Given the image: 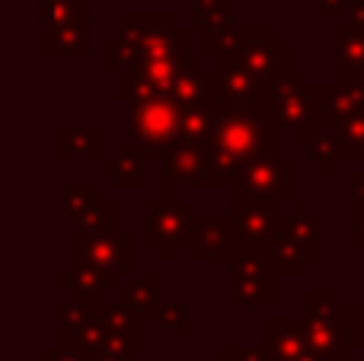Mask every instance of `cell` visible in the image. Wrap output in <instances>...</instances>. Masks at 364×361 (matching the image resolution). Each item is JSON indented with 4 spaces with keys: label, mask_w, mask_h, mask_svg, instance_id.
<instances>
[{
    "label": "cell",
    "mask_w": 364,
    "mask_h": 361,
    "mask_svg": "<svg viewBox=\"0 0 364 361\" xmlns=\"http://www.w3.org/2000/svg\"><path fill=\"white\" fill-rule=\"evenodd\" d=\"M96 320H100V326L106 330V336L112 339V343L125 345L128 352L134 349H144L147 345V320L138 317V313H132L128 307L122 304H106V301H100V307H96Z\"/></svg>",
    "instance_id": "20"
},
{
    "label": "cell",
    "mask_w": 364,
    "mask_h": 361,
    "mask_svg": "<svg viewBox=\"0 0 364 361\" xmlns=\"http://www.w3.org/2000/svg\"><path fill=\"white\" fill-rule=\"evenodd\" d=\"M230 198H256L269 205L294 202V163L288 157H269L246 166L230 183Z\"/></svg>",
    "instance_id": "7"
},
{
    "label": "cell",
    "mask_w": 364,
    "mask_h": 361,
    "mask_svg": "<svg viewBox=\"0 0 364 361\" xmlns=\"http://www.w3.org/2000/svg\"><path fill=\"white\" fill-rule=\"evenodd\" d=\"M154 320H157L166 333H176V336H186V333L192 330L188 311H186V304H179V301H173V304H160V311H157Z\"/></svg>",
    "instance_id": "35"
},
{
    "label": "cell",
    "mask_w": 364,
    "mask_h": 361,
    "mask_svg": "<svg viewBox=\"0 0 364 361\" xmlns=\"http://www.w3.org/2000/svg\"><path fill=\"white\" fill-rule=\"evenodd\" d=\"M192 262H220L233 259L237 253V237H233V221L230 215H211V217H192L188 224L186 247Z\"/></svg>",
    "instance_id": "14"
},
{
    "label": "cell",
    "mask_w": 364,
    "mask_h": 361,
    "mask_svg": "<svg viewBox=\"0 0 364 361\" xmlns=\"http://www.w3.org/2000/svg\"><path fill=\"white\" fill-rule=\"evenodd\" d=\"M230 298L243 307H269L278 301V275L262 253H233Z\"/></svg>",
    "instance_id": "11"
},
{
    "label": "cell",
    "mask_w": 364,
    "mask_h": 361,
    "mask_svg": "<svg viewBox=\"0 0 364 361\" xmlns=\"http://www.w3.org/2000/svg\"><path fill=\"white\" fill-rule=\"evenodd\" d=\"M58 157L61 160H102L100 128H64L58 131Z\"/></svg>",
    "instance_id": "27"
},
{
    "label": "cell",
    "mask_w": 364,
    "mask_h": 361,
    "mask_svg": "<svg viewBox=\"0 0 364 361\" xmlns=\"http://www.w3.org/2000/svg\"><path fill=\"white\" fill-rule=\"evenodd\" d=\"M128 128H132V144L147 160H164L179 144V106L170 96L134 102Z\"/></svg>",
    "instance_id": "6"
},
{
    "label": "cell",
    "mask_w": 364,
    "mask_h": 361,
    "mask_svg": "<svg viewBox=\"0 0 364 361\" xmlns=\"http://www.w3.org/2000/svg\"><path fill=\"white\" fill-rule=\"evenodd\" d=\"M348 243L364 253V205H348Z\"/></svg>",
    "instance_id": "39"
},
{
    "label": "cell",
    "mask_w": 364,
    "mask_h": 361,
    "mask_svg": "<svg viewBox=\"0 0 364 361\" xmlns=\"http://www.w3.org/2000/svg\"><path fill=\"white\" fill-rule=\"evenodd\" d=\"M115 38L132 45L138 61H186L192 55V29L173 13H119Z\"/></svg>",
    "instance_id": "3"
},
{
    "label": "cell",
    "mask_w": 364,
    "mask_h": 361,
    "mask_svg": "<svg viewBox=\"0 0 364 361\" xmlns=\"http://www.w3.org/2000/svg\"><path fill=\"white\" fill-rule=\"evenodd\" d=\"M138 61V55L132 51V45H125L122 38H112V42H102L100 48V68L109 70V74H122L132 64Z\"/></svg>",
    "instance_id": "34"
},
{
    "label": "cell",
    "mask_w": 364,
    "mask_h": 361,
    "mask_svg": "<svg viewBox=\"0 0 364 361\" xmlns=\"http://www.w3.org/2000/svg\"><path fill=\"white\" fill-rule=\"evenodd\" d=\"M192 205L182 198H154L144 208V240L151 249H157L160 259H176V253L186 247L188 224H192Z\"/></svg>",
    "instance_id": "8"
},
{
    "label": "cell",
    "mask_w": 364,
    "mask_h": 361,
    "mask_svg": "<svg viewBox=\"0 0 364 361\" xmlns=\"http://www.w3.org/2000/svg\"><path fill=\"white\" fill-rule=\"evenodd\" d=\"M346 83H348V87H352V90H355V96H358V99L364 102V68L358 70V74H352V77H348V80H346Z\"/></svg>",
    "instance_id": "46"
},
{
    "label": "cell",
    "mask_w": 364,
    "mask_h": 361,
    "mask_svg": "<svg viewBox=\"0 0 364 361\" xmlns=\"http://www.w3.org/2000/svg\"><path fill=\"white\" fill-rule=\"evenodd\" d=\"M77 6H80V0H42V26L58 29L61 23H68L74 16Z\"/></svg>",
    "instance_id": "36"
},
{
    "label": "cell",
    "mask_w": 364,
    "mask_h": 361,
    "mask_svg": "<svg viewBox=\"0 0 364 361\" xmlns=\"http://www.w3.org/2000/svg\"><path fill=\"white\" fill-rule=\"evenodd\" d=\"M352 361H358V358H352Z\"/></svg>",
    "instance_id": "49"
},
{
    "label": "cell",
    "mask_w": 364,
    "mask_h": 361,
    "mask_svg": "<svg viewBox=\"0 0 364 361\" xmlns=\"http://www.w3.org/2000/svg\"><path fill=\"white\" fill-rule=\"evenodd\" d=\"M269 157H278V122L275 106H272V90L269 99L259 106H220L214 131L205 144L211 189H230V183L246 166Z\"/></svg>",
    "instance_id": "1"
},
{
    "label": "cell",
    "mask_w": 364,
    "mask_h": 361,
    "mask_svg": "<svg viewBox=\"0 0 364 361\" xmlns=\"http://www.w3.org/2000/svg\"><path fill=\"white\" fill-rule=\"evenodd\" d=\"M70 256L77 266H90L109 279H125L132 272V237L125 230H109V234H80L70 237Z\"/></svg>",
    "instance_id": "10"
},
{
    "label": "cell",
    "mask_w": 364,
    "mask_h": 361,
    "mask_svg": "<svg viewBox=\"0 0 364 361\" xmlns=\"http://www.w3.org/2000/svg\"><path fill=\"white\" fill-rule=\"evenodd\" d=\"M259 352L262 361H301L310 352L304 320L265 317L259 323Z\"/></svg>",
    "instance_id": "16"
},
{
    "label": "cell",
    "mask_w": 364,
    "mask_h": 361,
    "mask_svg": "<svg viewBox=\"0 0 364 361\" xmlns=\"http://www.w3.org/2000/svg\"><path fill=\"white\" fill-rule=\"evenodd\" d=\"M218 102L230 109H246V106H259V102L269 99V90L237 61V58H227L218 61Z\"/></svg>",
    "instance_id": "17"
},
{
    "label": "cell",
    "mask_w": 364,
    "mask_h": 361,
    "mask_svg": "<svg viewBox=\"0 0 364 361\" xmlns=\"http://www.w3.org/2000/svg\"><path fill=\"white\" fill-rule=\"evenodd\" d=\"M90 361H132V352H128L125 345L106 339V343H102V349H96L93 355H90Z\"/></svg>",
    "instance_id": "41"
},
{
    "label": "cell",
    "mask_w": 364,
    "mask_h": 361,
    "mask_svg": "<svg viewBox=\"0 0 364 361\" xmlns=\"http://www.w3.org/2000/svg\"><path fill=\"white\" fill-rule=\"evenodd\" d=\"M218 361H262V352L246 349V345H220Z\"/></svg>",
    "instance_id": "40"
},
{
    "label": "cell",
    "mask_w": 364,
    "mask_h": 361,
    "mask_svg": "<svg viewBox=\"0 0 364 361\" xmlns=\"http://www.w3.org/2000/svg\"><path fill=\"white\" fill-rule=\"evenodd\" d=\"M87 32H90V4L80 0L74 16L58 29H42V51L48 58H83L87 55Z\"/></svg>",
    "instance_id": "19"
},
{
    "label": "cell",
    "mask_w": 364,
    "mask_h": 361,
    "mask_svg": "<svg viewBox=\"0 0 364 361\" xmlns=\"http://www.w3.org/2000/svg\"><path fill=\"white\" fill-rule=\"evenodd\" d=\"M220 115V102H198V106L179 109V141L182 144L205 147L214 131V122Z\"/></svg>",
    "instance_id": "26"
},
{
    "label": "cell",
    "mask_w": 364,
    "mask_h": 361,
    "mask_svg": "<svg viewBox=\"0 0 364 361\" xmlns=\"http://www.w3.org/2000/svg\"><path fill=\"white\" fill-rule=\"evenodd\" d=\"M348 10V0H320V13L323 16H339Z\"/></svg>",
    "instance_id": "45"
},
{
    "label": "cell",
    "mask_w": 364,
    "mask_h": 361,
    "mask_svg": "<svg viewBox=\"0 0 364 361\" xmlns=\"http://www.w3.org/2000/svg\"><path fill=\"white\" fill-rule=\"evenodd\" d=\"M186 61H134L128 70L115 74V99H125L134 106V102H144V99L170 96Z\"/></svg>",
    "instance_id": "13"
},
{
    "label": "cell",
    "mask_w": 364,
    "mask_h": 361,
    "mask_svg": "<svg viewBox=\"0 0 364 361\" xmlns=\"http://www.w3.org/2000/svg\"><path fill=\"white\" fill-rule=\"evenodd\" d=\"M364 102L355 96V90L348 83H320V112H323V125H346Z\"/></svg>",
    "instance_id": "25"
},
{
    "label": "cell",
    "mask_w": 364,
    "mask_h": 361,
    "mask_svg": "<svg viewBox=\"0 0 364 361\" xmlns=\"http://www.w3.org/2000/svg\"><path fill=\"white\" fill-rule=\"evenodd\" d=\"M119 285H122L119 279H109V275L96 272V269H90V266H77V262L70 272H64L61 279H58V288L68 291L70 301H80V304H100L102 294L115 291Z\"/></svg>",
    "instance_id": "23"
},
{
    "label": "cell",
    "mask_w": 364,
    "mask_h": 361,
    "mask_svg": "<svg viewBox=\"0 0 364 361\" xmlns=\"http://www.w3.org/2000/svg\"><path fill=\"white\" fill-rule=\"evenodd\" d=\"M170 99L176 106H198V102H218V70H208L201 55H192L182 64V74L170 90Z\"/></svg>",
    "instance_id": "18"
},
{
    "label": "cell",
    "mask_w": 364,
    "mask_h": 361,
    "mask_svg": "<svg viewBox=\"0 0 364 361\" xmlns=\"http://www.w3.org/2000/svg\"><path fill=\"white\" fill-rule=\"evenodd\" d=\"M230 221L237 237V253H269L278 230V205L256 198H230Z\"/></svg>",
    "instance_id": "12"
},
{
    "label": "cell",
    "mask_w": 364,
    "mask_h": 361,
    "mask_svg": "<svg viewBox=\"0 0 364 361\" xmlns=\"http://www.w3.org/2000/svg\"><path fill=\"white\" fill-rule=\"evenodd\" d=\"M144 160L147 157L134 144H115V151L100 160V173L115 179L119 189H144L147 185Z\"/></svg>",
    "instance_id": "21"
},
{
    "label": "cell",
    "mask_w": 364,
    "mask_h": 361,
    "mask_svg": "<svg viewBox=\"0 0 364 361\" xmlns=\"http://www.w3.org/2000/svg\"><path fill=\"white\" fill-rule=\"evenodd\" d=\"M301 320L310 349L323 361H352L358 304H339L329 288H310Z\"/></svg>",
    "instance_id": "2"
},
{
    "label": "cell",
    "mask_w": 364,
    "mask_h": 361,
    "mask_svg": "<svg viewBox=\"0 0 364 361\" xmlns=\"http://www.w3.org/2000/svg\"><path fill=\"white\" fill-rule=\"evenodd\" d=\"M100 202H106L100 185H68V189L61 192V215L74 224L77 217L87 215V211Z\"/></svg>",
    "instance_id": "32"
},
{
    "label": "cell",
    "mask_w": 364,
    "mask_h": 361,
    "mask_svg": "<svg viewBox=\"0 0 364 361\" xmlns=\"http://www.w3.org/2000/svg\"><path fill=\"white\" fill-rule=\"evenodd\" d=\"M233 26V0H192L188 29L218 32Z\"/></svg>",
    "instance_id": "29"
},
{
    "label": "cell",
    "mask_w": 364,
    "mask_h": 361,
    "mask_svg": "<svg viewBox=\"0 0 364 361\" xmlns=\"http://www.w3.org/2000/svg\"><path fill=\"white\" fill-rule=\"evenodd\" d=\"M339 131H342V138H346L348 151H352V160H364V106L346 125H339Z\"/></svg>",
    "instance_id": "37"
},
{
    "label": "cell",
    "mask_w": 364,
    "mask_h": 361,
    "mask_svg": "<svg viewBox=\"0 0 364 361\" xmlns=\"http://www.w3.org/2000/svg\"><path fill=\"white\" fill-rule=\"evenodd\" d=\"M301 361H323V358H320V355H316V352H314V349H310V352H307V355H304Z\"/></svg>",
    "instance_id": "47"
},
{
    "label": "cell",
    "mask_w": 364,
    "mask_h": 361,
    "mask_svg": "<svg viewBox=\"0 0 364 361\" xmlns=\"http://www.w3.org/2000/svg\"><path fill=\"white\" fill-rule=\"evenodd\" d=\"M320 215H310L304 202H291L288 211L278 215V230H275V243L265 253L269 266L275 269V275H294L301 279L310 269V262H316L323 256V243H320Z\"/></svg>",
    "instance_id": "4"
},
{
    "label": "cell",
    "mask_w": 364,
    "mask_h": 361,
    "mask_svg": "<svg viewBox=\"0 0 364 361\" xmlns=\"http://www.w3.org/2000/svg\"><path fill=\"white\" fill-rule=\"evenodd\" d=\"M74 227L80 234H109V230H119V205L115 202H100L80 215L74 221Z\"/></svg>",
    "instance_id": "33"
},
{
    "label": "cell",
    "mask_w": 364,
    "mask_h": 361,
    "mask_svg": "<svg viewBox=\"0 0 364 361\" xmlns=\"http://www.w3.org/2000/svg\"><path fill=\"white\" fill-rule=\"evenodd\" d=\"M355 352H358V361H364V301L358 304V320H355Z\"/></svg>",
    "instance_id": "44"
},
{
    "label": "cell",
    "mask_w": 364,
    "mask_h": 361,
    "mask_svg": "<svg viewBox=\"0 0 364 361\" xmlns=\"http://www.w3.org/2000/svg\"><path fill=\"white\" fill-rule=\"evenodd\" d=\"M246 38H250V29H240V26H230V29H218V32H205L201 38V58H214V61H227V58H237L243 51Z\"/></svg>",
    "instance_id": "30"
},
{
    "label": "cell",
    "mask_w": 364,
    "mask_h": 361,
    "mask_svg": "<svg viewBox=\"0 0 364 361\" xmlns=\"http://www.w3.org/2000/svg\"><path fill=\"white\" fill-rule=\"evenodd\" d=\"M348 26L364 32V0H348Z\"/></svg>",
    "instance_id": "43"
},
{
    "label": "cell",
    "mask_w": 364,
    "mask_h": 361,
    "mask_svg": "<svg viewBox=\"0 0 364 361\" xmlns=\"http://www.w3.org/2000/svg\"><path fill=\"white\" fill-rule=\"evenodd\" d=\"M112 294H115V304L128 307L132 313H138L144 320H154L160 311V298H164V279L160 275H144V279L122 281Z\"/></svg>",
    "instance_id": "22"
},
{
    "label": "cell",
    "mask_w": 364,
    "mask_h": 361,
    "mask_svg": "<svg viewBox=\"0 0 364 361\" xmlns=\"http://www.w3.org/2000/svg\"><path fill=\"white\" fill-rule=\"evenodd\" d=\"M96 307L100 304H80V301H64L58 307V323H61V333L58 336H68V339H80L90 326L96 323Z\"/></svg>",
    "instance_id": "31"
},
{
    "label": "cell",
    "mask_w": 364,
    "mask_h": 361,
    "mask_svg": "<svg viewBox=\"0 0 364 361\" xmlns=\"http://www.w3.org/2000/svg\"><path fill=\"white\" fill-rule=\"evenodd\" d=\"M179 185L188 189H211V173H208L205 147L179 144L164 157V176H160V198H176Z\"/></svg>",
    "instance_id": "15"
},
{
    "label": "cell",
    "mask_w": 364,
    "mask_h": 361,
    "mask_svg": "<svg viewBox=\"0 0 364 361\" xmlns=\"http://www.w3.org/2000/svg\"><path fill=\"white\" fill-rule=\"evenodd\" d=\"M272 106H275L278 131L284 128L294 147H307L310 138L320 131V83H310L304 70L294 68L288 77H282L272 87Z\"/></svg>",
    "instance_id": "5"
},
{
    "label": "cell",
    "mask_w": 364,
    "mask_h": 361,
    "mask_svg": "<svg viewBox=\"0 0 364 361\" xmlns=\"http://www.w3.org/2000/svg\"><path fill=\"white\" fill-rule=\"evenodd\" d=\"M348 189H352V202L364 205V160H361V170H355L348 176Z\"/></svg>",
    "instance_id": "42"
},
{
    "label": "cell",
    "mask_w": 364,
    "mask_h": 361,
    "mask_svg": "<svg viewBox=\"0 0 364 361\" xmlns=\"http://www.w3.org/2000/svg\"><path fill=\"white\" fill-rule=\"evenodd\" d=\"M45 361H90V355L80 349L77 343H70L68 336H58L55 345H48V349L42 352Z\"/></svg>",
    "instance_id": "38"
},
{
    "label": "cell",
    "mask_w": 364,
    "mask_h": 361,
    "mask_svg": "<svg viewBox=\"0 0 364 361\" xmlns=\"http://www.w3.org/2000/svg\"><path fill=\"white\" fill-rule=\"evenodd\" d=\"M237 61L243 64L265 90H272L282 77H288L291 70H294V45L282 42L272 26L250 29V38H246L243 51L237 55Z\"/></svg>",
    "instance_id": "9"
},
{
    "label": "cell",
    "mask_w": 364,
    "mask_h": 361,
    "mask_svg": "<svg viewBox=\"0 0 364 361\" xmlns=\"http://www.w3.org/2000/svg\"><path fill=\"white\" fill-rule=\"evenodd\" d=\"M310 153L320 163V173H333L339 160H352V151H348L346 138L336 125H320V131L310 138Z\"/></svg>",
    "instance_id": "28"
},
{
    "label": "cell",
    "mask_w": 364,
    "mask_h": 361,
    "mask_svg": "<svg viewBox=\"0 0 364 361\" xmlns=\"http://www.w3.org/2000/svg\"><path fill=\"white\" fill-rule=\"evenodd\" d=\"M333 64H336V83H346L352 74L364 68V32L352 26H339L333 32Z\"/></svg>",
    "instance_id": "24"
},
{
    "label": "cell",
    "mask_w": 364,
    "mask_h": 361,
    "mask_svg": "<svg viewBox=\"0 0 364 361\" xmlns=\"http://www.w3.org/2000/svg\"><path fill=\"white\" fill-rule=\"evenodd\" d=\"M361 269H364V259H361ZM361 301H364V298H361Z\"/></svg>",
    "instance_id": "48"
}]
</instances>
